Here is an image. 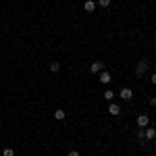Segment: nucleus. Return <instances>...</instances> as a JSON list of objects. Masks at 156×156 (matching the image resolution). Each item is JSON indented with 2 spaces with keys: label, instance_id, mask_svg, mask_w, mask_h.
<instances>
[{
  "label": "nucleus",
  "instance_id": "1",
  "mask_svg": "<svg viewBox=\"0 0 156 156\" xmlns=\"http://www.w3.org/2000/svg\"><path fill=\"white\" fill-rule=\"evenodd\" d=\"M148 69H150V60H148V58H142L140 62H137V67H135V77H142Z\"/></svg>",
  "mask_w": 156,
  "mask_h": 156
},
{
  "label": "nucleus",
  "instance_id": "2",
  "mask_svg": "<svg viewBox=\"0 0 156 156\" xmlns=\"http://www.w3.org/2000/svg\"><path fill=\"white\" fill-rule=\"evenodd\" d=\"M90 71H92V73H100V71H104V62H102V60H94V62L90 65Z\"/></svg>",
  "mask_w": 156,
  "mask_h": 156
},
{
  "label": "nucleus",
  "instance_id": "3",
  "mask_svg": "<svg viewBox=\"0 0 156 156\" xmlns=\"http://www.w3.org/2000/svg\"><path fill=\"white\" fill-rule=\"evenodd\" d=\"M119 96L123 98V100H131V98H133V90H131V87H123V90L119 92Z\"/></svg>",
  "mask_w": 156,
  "mask_h": 156
},
{
  "label": "nucleus",
  "instance_id": "4",
  "mask_svg": "<svg viewBox=\"0 0 156 156\" xmlns=\"http://www.w3.org/2000/svg\"><path fill=\"white\" fill-rule=\"evenodd\" d=\"M144 137L148 140V142L156 140V129H152V127H146V129H144Z\"/></svg>",
  "mask_w": 156,
  "mask_h": 156
},
{
  "label": "nucleus",
  "instance_id": "5",
  "mask_svg": "<svg viewBox=\"0 0 156 156\" xmlns=\"http://www.w3.org/2000/svg\"><path fill=\"white\" fill-rule=\"evenodd\" d=\"M150 125V117L148 115H140L137 117V127H148Z\"/></svg>",
  "mask_w": 156,
  "mask_h": 156
},
{
  "label": "nucleus",
  "instance_id": "6",
  "mask_svg": "<svg viewBox=\"0 0 156 156\" xmlns=\"http://www.w3.org/2000/svg\"><path fill=\"white\" fill-rule=\"evenodd\" d=\"M110 81H112V77H110V73H108V71H100V83L108 85Z\"/></svg>",
  "mask_w": 156,
  "mask_h": 156
},
{
  "label": "nucleus",
  "instance_id": "7",
  "mask_svg": "<svg viewBox=\"0 0 156 156\" xmlns=\"http://www.w3.org/2000/svg\"><path fill=\"white\" fill-rule=\"evenodd\" d=\"M108 112H110L112 117H119V115H121V106H119V104H115V102H110V106H108Z\"/></svg>",
  "mask_w": 156,
  "mask_h": 156
},
{
  "label": "nucleus",
  "instance_id": "8",
  "mask_svg": "<svg viewBox=\"0 0 156 156\" xmlns=\"http://www.w3.org/2000/svg\"><path fill=\"white\" fill-rule=\"evenodd\" d=\"M83 9H85V12H94L96 11V2H94V0H85Z\"/></svg>",
  "mask_w": 156,
  "mask_h": 156
},
{
  "label": "nucleus",
  "instance_id": "9",
  "mask_svg": "<svg viewBox=\"0 0 156 156\" xmlns=\"http://www.w3.org/2000/svg\"><path fill=\"white\" fill-rule=\"evenodd\" d=\"M65 117H67V112H65L62 108H58V110H54V119H56V121H62Z\"/></svg>",
  "mask_w": 156,
  "mask_h": 156
},
{
  "label": "nucleus",
  "instance_id": "10",
  "mask_svg": "<svg viewBox=\"0 0 156 156\" xmlns=\"http://www.w3.org/2000/svg\"><path fill=\"white\" fill-rule=\"evenodd\" d=\"M102 96H104V100H106V102H112V100H115V92H112V90H106Z\"/></svg>",
  "mask_w": 156,
  "mask_h": 156
},
{
  "label": "nucleus",
  "instance_id": "11",
  "mask_svg": "<svg viewBox=\"0 0 156 156\" xmlns=\"http://www.w3.org/2000/svg\"><path fill=\"white\" fill-rule=\"evenodd\" d=\"M144 129H146V127H140V129L135 131V135H137V140H140V144H144V140H146V137H144Z\"/></svg>",
  "mask_w": 156,
  "mask_h": 156
},
{
  "label": "nucleus",
  "instance_id": "12",
  "mask_svg": "<svg viewBox=\"0 0 156 156\" xmlns=\"http://www.w3.org/2000/svg\"><path fill=\"white\" fill-rule=\"evenodd\" d=\"M96 6H100V9H108V6H110V0H98Z\"/></svg>",
  "mask_w": 156,
  "mask_h": 156
},
{
  "label": "nucleus",
  "instance_id": "13",
  "mask_svg": "<svg viewBox=\"0 0 156 156\" xmlns=\"http://www.w3.org/2000/svg\"><path fill=\"white\" fill-rule=\"evenodd\" d=\"M50 71H52V73H58L60 71V62H50Z\"/></svg>",
  "mask_w": 156,
  "mask_h": 156
},
{
  "label": "nucleus",
  "instance_id": "14",
  "mask_svg": "<svg viewBox=\"0 0 156 156\" xmlns=\"http://www.w3.org/2000/svg\"><path fill=\"white\" fill-rule=\"evenodd\" d=\"M2 156H15V150L12 148H4L2 150Z\"/></svg>",
  "mask_w": 156,
  "mask_h": 156
},
{
  "label": "nucleus",
  "instance_id": "15",
  "mask_svg": "<svg viewBox=\"0 0 156 156\" xmlns=\"http://www.w3.org/2000/svg\"><path fill=\"white\" fill-rule=\"evenodd\" d=\"M148 102H150V106H156V96H152L150 100H148Z\"/></svg>",
  "mask_w": 156,
  "mask_h": 156
},
{
  "label": "nucleus",
  "instance_id": "16",
  "mask_svg": "<svg viewBox=\"0 0 156 156\" xmlns=\"http://www.w3.org/2000/svg\"><path fill=\"white\" fill-rule=\"evenodd\" d=\"M150 81H152V83L156 85V73H152V75H150Z\"/></svg>",
  "mask_w": 156,
  "mask_h": 156
},
{
  "label": "nucleus",
  "instance_id": "17",
  "mask_svg": "<svg viewBox=\"0 0 156 156\" xmlns=\"http://www.w3.org/2000/svg\"><path fill=\"white\" fill-rule=\"evenodd\" d=\"M67 156H79V152H77V150H71V152H69Z\"/></svg>",
  "mask_w": 156,
  "mask_h": 156
}]
</instances>
